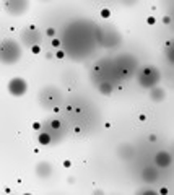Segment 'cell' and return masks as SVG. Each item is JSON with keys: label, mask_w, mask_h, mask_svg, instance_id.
I'll list each match as a JSON object with an SVG mask.
<instances>
[{"label": "cell", "mask_w": 174, "mask_h": 195, "mask_svg": "<svg viewBox=\"0 0 174 195\" xmlns=\"http://www.w3.org/2000/svg\"><path fill=\"white\" fill-rule=\"evenodd\" d=\"M8 89L13 96H21L26 93V83L21 80V78H15L8 83Z\"/></svg>", "instance_id": "cell-1"}, {"label": "cell", "mask_w": 174, "mask_h": 195, "mask_svg": "<svg viewBox=\"0 0 174 195\" xmlns=\"http://www.w3.org/2000/svg\"><path fill=\"white\" fill-rule=\"evenodd\" d=\"M39 142H41L42 145H47V143H49V142H51V137H49V135H47V133H42V135L39 137Z\"/></svg>", "instance_id": "cell-2"}, {"label": "cell", "mask_w": 174, "mask_h": 195, "mask_svg": "<svg viewBox=\"0 0 174 195\" xmlns=\"http://www.w3.org/2000/svg\"><path fill=\"white\" fill-rule=\"evenodd\" d=\"M103 16L108 18V16H109V10H103Z\"/></svg>", "instance_id": "cell-3"}]
</instances>
